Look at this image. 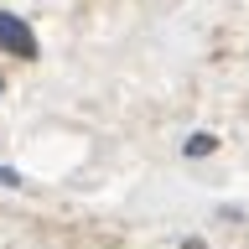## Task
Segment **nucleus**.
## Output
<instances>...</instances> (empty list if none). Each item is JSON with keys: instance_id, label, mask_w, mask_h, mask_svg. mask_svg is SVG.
I'll use <instances>...</instances> for the list:
<instances>
[{"instance_id": "f257e3e1", "label": "nucleus", "mask_w": 249, "mask_h": 249, "mask_svg": "<svg viewBox=\"0 0 249 249\" xmlns=\"http://www.w3.org/2000/svg\"><path fill=\"white\" fill-rule=\"evenodd\" d=\"M0 52H11V57H21V62H36V31L21 21L16 11H0Z\"/></svg>"}, {"instance_id": "f03ea898", "label": "nucleus", "mask_w": 249, "mask_h": 249, "mask_svg": "<svg viewBox=\"0 0 249 249\" xmlns=\"http://www.w3.org/2000/svg\"><path fill=\"white\" fill-rule=\"evenodd\" d=\"M208 151H218V135H208V130H192V140L182 145V156H187V161H202Z\"/></svg>"}, {"instance_id": "7ed1b4c3", "label": "nucleus", "mask_w": 249, "mask_h": 249, "mask_svg": "<svg viewBox=\"0 0 249 249\" xmlns=\"http://www.w3.org/2000/svg\"><path fill=\"white\" fill-rule=\"evenodd\" d=\"M0 187H26V177H21L16 166H0Z\"/></svg>"}, {"instance_id": "20e7f679", "label": "nucleus", "mask_w": 249, "mask_h": 249, "mask_svg": "<svg viewBox=\"0 0 249 249\" xmlns=\"http://www.w3.org/2000/svg\"><path fill=\"white\" fill-rule=\"evenodd\" d=\"M0 93H5V83H0Z\"/></svg>"}]
</instances>
